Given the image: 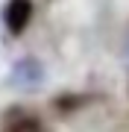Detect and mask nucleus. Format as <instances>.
<instances>
[{"label":"nucleus","instance_id":"2","mask_svg":"<svg viewBox=\"0 0 129 132\" xmlns=\"http://www.w3.org/2000/svg\"><path fill=\"white\" fill-rule=\"evenodd\" d=\"M32 21V0H9L3 9V24L12 35H21Z\"/></svg>","mask_w":129,"mask_h":132},{"label":"nucleus","instance_id":"1","mask_svg":"<svg viewBox=\"0 0 129 132\" xmlns=\"http://www.w3.org/2000/svg\"><path fill=\"white\" fill-rule=\"evenodd\" d=\"M44 82H47V71H44L41 59H35V56L18 59L9 71V85L15 91H38Z\"/></svg>","mask_w":129,"mask_h":132},{"label":"nucleus","instance_id":"3","mask_svg":"<svg viewBox=\"0 0 129 132\" xmlns=\"http://www.w3.org/2000/svg\"><path fill=\"white\" fill-rule=\"evenodd\" d=\"M9 132H44V126H41L38 118H32V114H21L18 120L9 123Z\"/></svg>","mask_w":129,"mask_h":132}]
</instances>
